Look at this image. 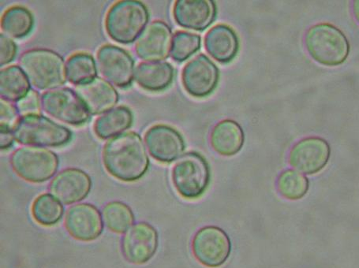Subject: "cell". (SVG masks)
I'll return each mask as SVG.
<instances>
[{"label":"cell","mask_w":359,"mask_h":268,"mask_svg":"<svg viewBox=\"0 0 359 268\" xmlns=\"http://www.w3.org/2000/svg\"><path fill=\"white\" fill-rule=\"evenodd\" d=\"M172 182L179 195L189 199L203 196L210 182V169L206 160L198 153L182 157L172 169Z\"/></svg>","instance_id":"cell-6"},{"label":"cell","mask_w":359,"mask_h":268,"mask_svg":"<svg viewBox=\"0 0 359 268\" xmlns=\"http://www.w3.org/2000/svg\"><path fill=\"white\" fill-rule=\"evenodd\" d=\"M30 90L29 80L21 67L10 66L0 72V95L4 101L17 103Z\"/></svg>","instance_id":"cell-24"},{"label":"cell","mask_w":359,"mask_h":268,"mask_svg":"<svg viewBox=\"0 0 359 268\" xmlns=\"http://www.w3.org/2000/svg\"><path fill=\"white\" fill-rule=\"evenodd\" d=\"M20 120V113H18L16 106L1 99V103H0V128L14 130Z\"/></svg>","instance_id":"cell-32"},{"label":"cell","mask_w":359,"mask_h":268,"mask_svg":"<svg viewBox=\"0 0 359 268\" xmlns=\"http://www.w3.org/2000/svg\"><path fill=\"white\" fill-rule=\"evenodd\" d=\"M144 141L151 155L163 164L177 160L185 150L184 138L178 130L167 125L158 124L149 128Z\"/></svg>","instance_id":"cell-13"},{"label":"cell","mask_w":359,"mask_h":268,"mask_svg":"<svg viewBox=\"0 0 359 268\" xmlns=\"http://www.w3.org/2000/svg\"><path fill=\"white\" fill-rule=\"evenodd\" d=\"M32 215L37 223L50 227L58 223L64 215V208L48 193L37 197L32 206Z\"/></svg>","instance_id":"cell-27"},{"label":"cell","mask_w":359,"mask_h":268,"mask_svg":"<svg viewBox=\"0 0 359 268\" xmlns=\"http://www.w3.org/2000/svg\"><path fill=\"white\" fill-rule=\"evenodd\" d=\"M353 13H354L355 20L359 23V0H356L353 4Z\"/></svg>","instance_id":"cell-35"},{"label":"cell","mask_w":359,"mask_h":268,"mask_svg":"<svg viewBox=\"0 0 359 268\" xmlns=\"http://www.w3.org/2000/svg\"><path fill=\"white\" fill-rule=\"evenodd\" d=\"M34 17L31 11L22 6H13L4 12L1 29L6 36L20 39L32 32Z\"/></svg>","instance_id":"cell-25"},{"label":"cell","mask_w":359,"mask_h":268,"mask_svg":"<svg viewBox=\"0 0 359 268\" xmlns=\"http://www.w3.org/2000/svg\"><path fill=\"white\" fill-rule=\"evenodd\" d=\"M205 47L214 59L226 64L236 57L239 40L234 29L226 24H218L206 34Z\"/></svg>","instance_id":"cell-20"},{"label":"cell","mask_w":359,"mask_h":268,"mask_svg":"<svg viewBox=\"0 0 359 268\" xmlns=\"http://www.w3.org/2000/svg\"><path fill=\"white\" fill-rule=\"evenodd\" d=\"M192 253L200 264L217 268L225 264L231 252V243L228 234L217 227L201 228L194 237Z\"/></svg>","instance_id":"cell-9"},{"label":"cell","mask_w":359,"mask_h":268,"mask_svg":"<svg viewBox=\"0 0 359 268\" xmlns=\"http://www.w3.org/2000/svg\"><path fill=\"white\" fill-rule=\"evenodd\" d=\"M103 163L111 176L126 183L135 182L147 172L149 159L140 134L128 132L107 142Z\"/></svg>","instance_id":"cell-1"},{"label":"cell","mask_w":359,"mask_h":268,"mask_svg":"<svg viewBox=\"0 0 359 268\" xmlns=\"http://www.w3.org/2000/svg\"><path fill=\"white\" fill-rule=\"evenodd\" d=\"M216 15V4L212 0H178L173 8L176 23L195 31H204L210 27Z\"/></svg>","instance_id":"cell-18"},{"label":"cell","mask_w":359,"mask_h":268,"mask_svg":"<svg viewBox=\"0 0 359 268\" xmlns=\"http://www.w3.org/2000/svg\"><path fill=\"white\" fill-rule=\"evenodd\" d=\"M121 248L123 257L129 263L147 264L158 248V234L149 223H137L124 234Z\"/></svg>","instance_id":"cell-12"},{"label":"cell","mask_w":359,"mask_h":268,"mask_svg":"<svg viewBox=\"0 0 359 268\" xmlns=\"http://www.w3.org/2000/svg\"><path fill=\"white\" fill-rule=\"evenodd\" d=\"M244 140L243 129L232 120L219 122L210 134V145L213 150L224 157H232L241 151Z\"/></svg>","instance_id":"cell-22"},{"label":"cell","mask_w":359,"mask_h":268,"mask_svg":"<svg viewBox=\"0 0 359 268\" xmlns=\"http://www.w3.org/2000/svg\"><path fill=\"white\" fill-rule=\"evenodd\" d=\"M149 20L146 5L135 0H123L112 5L107 13L106 32L112 41L129 45L141 36Z\"/></svg>","instance_id":"cell-3"},{"label":"cell","mask_w":359,"mask_h":268,"mask_svg":"<svg viewBox=\"0 0 359 268\" xmlns=\"http://www.w3.org/2000/svg\"><path fill=\"white\" fill-rule=\"evenodd\" d=\"M11 163L18 176L29 183H41L54 176L59 159L53 152L39 147H22L12 155Z\"/></svg>","instance_id":"cell-7"},{"label":"cell","mask_w":359,"mask_h":268,"mask_svg":"<svg viewBox=\"0 0 359 268\" xmlns=\"http://www.w3.org/2000/svg\"><path fill=\"white\" fill-rule=\"evenodd\" d=\"M217 66L204 54H200L184 66L182 82L185 90L194 97H208L219 83Z\"/></svg>","instance_id":"cell-11"},{"label":"cell","mask_w":359,"mask_h":268,"mask_svg":"<svg viewBox=\"0 0 359 268\" xmlns=\"http://www.w3.org/2000/svg\"><path fill=\"white\" fill-rule=\"evenodd\" d=\"M172 32L168 24L154 21L144 29L135 45L138 58L147 61H160L169 57L172 47Z\"/></svg>","instance_id":"cell-14"},{"label":"cell","mask_w":359,"mask_h":268,"mask_svg":"<svg viewBox=\"0 0 359 268\" xmlns=\"http://www.w3.org/2000/svg\"><path fill=\"white\" fill-rule=\"evenodd\" d=\"M13 132L15 140L26 146L62 147L72 139L70 129L41 115L22 116Z\"/></svg>","instance_id":"cell-5"},{"label":"cell","mask_w":359,"mask_h":268,"mask_svg":"<svg viewBox=\"0 0 359 268\" xmlns=\"http://www.w3.org/2000/svg\"><path fill=\"white\" fill-rule=\"evenodd\" d=\"M97 62L100 73L118 88H128L133 83L135 61L124 49L104 45L97 51Z\"/></svg>","instance_id":"cell-10"},{"label":"cell","mask_w":359,"mask_h":268,"mask_svg":"<svg viewBox=\"0 0 359 268\" xmlns=\"http://www.w3.org/2000/svg\"><path fill=\"white\" fill-rule=\"evenodd\" d=\"M65 227L74 239L88 242L99 238L103 224L96 207L90 204H79L67 211Z\"/></svg>","instance_id":"cell-16"},{"label":"cell","mask_w":359,"mask_h":268,"mask_svg":"<svg viewBox=\"0 0 359 268\" xmlns=\"http://www.w3.org/2000/svg\"><path fill=\"white\" fill-rule=\"evenodd\" d=\"M16 108L22 116L41 115V98L39 93L31 90L26 97L16 103Z\"/></svg>","instance_id":"cell-31"},{"label":"cell","mask_w":359,"mask_h":268,"mask_svg":"<svg viewBox=\"0 0 359 268\" xmlns=\"http://www.w3.org/2000/svg\"><path fill=\"white\" fill-rule=\"evenodd\" d=\"M330 157V147L319 138H309L294 145L289 155V163L296 170L313 174L323 170Z\"/></svg>","instance_id":"cell-15"},{"label":"cell","mask_w":359,"mask_h":268,"mask_svg":"<svg viewBox=\"0 0 359 268\" xmlns=\"http://www.w3.org/2000/svg\"><path fill=\"white\" fill-rule=\"evenodd\" d=\"M175 69L168 62H143L137 66L136 82L149 92H161L173 83Z\"/></svg>","instance_id":"cell-21"},{"label":"cell","mask_w":359,"mask_h":268,"mask_svg":"<svg viewBox=\"0 0 359 268\" xmlns=\"http://www.w3.org/2000/svg\"><path fill=\"white\" fill-rule=\"evenodd\" d=\"M91 186V178L86 172L77 168H67L54 178L49 189L58 201L71 204L86 198Z\"/></svg>","instance_id":"cell-17"},{"label":"cell","mask_w":359,"mask_h":268,"mask_svg":"<svg viewBox=\"0 0 359 268\" xmlns=\"http://www.w3.org/2000/svg\"><path fill=\"white\" fill-rule=\"evenodd\" d=\"M308 188L307 178L294 171L283 172L277 181V189L280 195L292 201L304 197Z\"/></svg>","instance_id":"cell-29"},{"label":"cell","mask_w":359,"mask_h":268,"mask_svg":"<svg viewBox=\"0 0 359 268\" xmlns=\"http://www.w3.org/2000/svg\"><path fill=\"white\" fill-rule=\"evenodd\" d=\"M14 134L12 130L0 128V147L2 150H7L14 144Z\"/></svg>","instance_id":"cell-34"},{"label":"cell","mask_w":359,"mask_h":268,"mask_svg":"<svg viewBox=\"0 0 359 268\" xmlns=\"http://www.w3.org/2000/svg\"><path fill=\"white\" fill-rule=\"evenodd\" d=\"M67 76L69 82L74 85L91 82L97 78L95 60L89 53L73 54L67 62Z\"/></svg>","instance_id":"cell-26"},{"label":"cell","mask_w":359,"mask_h":268,"mask_svg":"<svg viewBox=\"0 0 359 268\" xmlns=\"http://www.w3.org/2000/svg\"><path fill=\"white\" fill-rule=\"evenodd\" d=\"M103 219L105 226L111 232L122 234L127 232L133 223L134 214L128 205L114 202L109 203L104 208Z\"/></svg>","instance_id":"cell-28"},{"label":"cell","mask_w":359,"mask_h":268,"mask_svg":"<svg viewBox=\"0 0 359 268\" xmlns=\"http://www.w3.org/2000/svg\"><path fill=\"white\" fill-rule=\"evenodd\" d=\"M18 48L14 41L4 34L0 36V65L1 66L11 64L16 57Z\"/></svg>","instance_id":"cell-33"},{"label":"cell","mask_w":359,"mask_h":268,"mask_svg":"<svg viewBox=\"0 0 359 268\" xmlns=\"http://www.w3.org/2000/svg\"><path fill=\"white\" fill-rule=\"evenodd\" d=\"M75 92L93 115L109 111L118 101V92L114 87L100 78L76 86Z\"/></svg>","instance_id":"cell-19"},{"label":"cell","mask_w":359,"mask_h":268,"mask_svg":"<svg viewBox=\"0 0 359 268\" xmlns=\"http://www.w3.org/2000/svg\"><path fill=\"white\" fill-rule=\"evenodd\" d=\"M41 108L49 116L72 126H83L90 120L89 111L72 89L58 88L43 92Z\"/></svg>","instance_id":"cell-8"},{"label":"cell","mask_w":359,"mask_h":268,"mask_svg":"<svg viewBox=\"0 0 359 268\" xmlns=\"http://www.w3.org/2000/svg\"><path fill=\"white\" fill-rule=\"evenodd\" d=\"M20 65L30 84L37 90L57 89L67 82L65 60L53 50H28L21 55Z\"/></svg>","instance_id":"cell-2"},{"label":"cell","mask_w":359,"mask_h":268,"mask_svg":"<svg viewBox=\"0 0 359 268\" xmlns=\"http://www.w3.org/2000/svg\"><path fill=\"white\" fill-rule=\"evenodd\" d=\"M304 41L308 54L321 65L337 66L348 57V39L331 24H315L307 31Z\"/></svg>","instance_id":"cell-4"},{"label":"cell","mask_w":359,"mask_h":268,"mask_svg":"<svg viewBox=\"0 0 359 268\" xmlns=\"http://www.w3.org/2000/svg\"><path fill=\"white\" fill-rule=\"evenodd\" d=\"M133 121L131 110L127 106H118L97 118L94 132L100 139H109L128 129Z\"/></svg>","instance_id":"cell-23"},{"label":"cell","mask_w":359,"mask_h":268,"mask_svg":"<svg viewBox=\"0 0 359 268\" xmlns=\"http://www.w3.org/2000/svg\"><path fill=\"white\" fill-rule=\"evenodd\" d=\"M200 48L199 35L187 31H178L175 33L172 41V58L176 62H184L199 51Z\"/></svg>","instance_id":"cell-30"}]
</instances>
